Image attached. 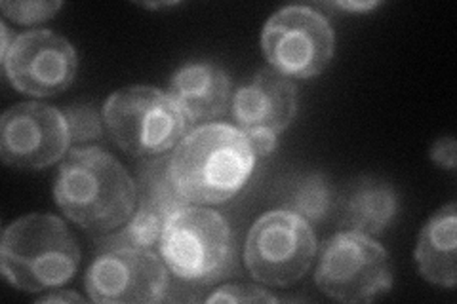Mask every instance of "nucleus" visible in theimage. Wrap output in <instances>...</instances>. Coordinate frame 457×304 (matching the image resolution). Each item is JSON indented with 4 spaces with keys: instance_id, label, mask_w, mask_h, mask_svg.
I'll use <instances>...</instances> for the list:
<instances>
[{
    "instance_id": "f257e3e1",
    "label": "nucleus",
    "mask_w": 457,
    "mask_h": 304,
    "mask_svg": "<svg viewBox=\"0 0 457 304\" xmlns=\"http://www.w3.org/2000/svg\"><path fill=\"white\" fill-rule=\"evenodd\" d=\"M255 152L240 127L204 124L191 129L168 158V173L189 206L231 200L255 168Z\"/></svg>"
},
{
    "instance_id": "f03ea898",
    "label": "nucleus",
    "mask_w": 457,
    "mask_h": 304,
    "mask_svg": "<svg viewBox=\"0 0 457 304\" xmlns=\"http://www.w3.org/2000/svg\"><path fill=\"white\" fill-rule=\"evenodd\" d=\"M55 204L79 226L109 234L132 219L137 188L117 158L99 147H77L57 169Z\"/></svg>"
},
{
    "instance_id": "7ed1b4c3",
    "label": "nucleus",
    "mask_w": 457,
    "mask_h": 304,
    "mask_svg": "<svg viewBox=\"0 0 457 304\" xmlns=\"http://www.w3.org/2000/svg\"><path fill=\"white\" fill-rule=\"evenodd\" d=\"M80 260L77 238L55 215L31 213L4 228L0 270L10 285L27 293L67 283Z\"/></svg>"
},
{
    "instance_id": "20e7f679",
    "label": "nucleus",
    "mask_w": 457,
    "mask_h": 304,
    "mask_svg": "<svg viewBox=\"0 0 457 304\" xmlns=\"http://www.w3.org/2000/svg\"><path fill=\"white\" fill-rule=\"evenodd\" d=\"M161 255L168 270L189 285L218 283L237 270V242L218 211L183 206L170 217L161 236Z\"/></svg>"
},
{
    "instance_id": "39448f33",
    "label": "nucleus",
    "mask_w": 457,
    "mask_h": 304,
    "mask_svg": "<svg viewBox=\"0 0 457 304\" xmlns=\"http://www.w3.org/2000/svg\"><path fill=\"white\" fill-rule=\"evenodd\" d=\"M107 134L132 156H161L185 137L189 120L171 97L151 86L114 92L104 105Z\"/></svg>"
},
{
    "instance_id": "423d86ee",
    "label": "nucleus",
    "mask_w": 457,
    "mask_h": 304,
    "mask_svg": "<svg viewBox=\"0 0 457 304\" xmlns=\"http://www.w3.org/2000/svg\"><path fill=\"white\" fill-rule=\"evenodd\" d=\"M314 282L334 300L374 302L391 292V260L381 243L371 236L343 230L322 245Z\"/></svg>"
},
{
    "instance_id": "0eeeda50",
    "label": "nucleus",
    "mask_w": 457,
    "mask_h": 304,
    "mask_svg": "<svg viewBox=\"0 0 457 304\" xmlns=\"http://www.w3.org/2000/svg\"><path fill=\"white\" fill-rule=\"evenodd\" d=\"M317 255L311 223L290 210H275L250 228L245 260L252 278L270 287L302 280Z\"/></svg>"
},
{
    "instance_id": "6e6552de",
    "label": "nucleus",
    "mask_w": 457,
    "mask_h": 304,
    "mask_svg": "<svg viewBox=\"0 0 457 304\" xmlns=\"http://www.w3.org/2000/svg\"><path fill=\"white\" fill-rule=\"evenodd\" d=\"M262 50L269 67L280 75L312 78L330 65L336 35L320 12L309 6H286L265 23Z\"/></svg>"
},
{
    "instance_id": "1a4fd4ad",
    "label": "nucleus",
    "mask_w": 457,
    "mask_h": 304,
    "mask_svg": "<svg viewBox=\"0 0 457 304\" xmlns=\"http://www.w3.org/2000/svg\"><path fill=\"white\" fill-rule=\"evenodd\" d=\"M86 292L99 304L162 302L170 293L164 260L153 250L105 248L86 272Z\"/></svg>"
},
{
    "instance_id": "9d476101",
    "label": "nucleus",
    "mask_w": 457,
    "mask_h": 304,
    "mask_svg": "<svg viewBox=\"0 0 457 304\" xmlns=\"http://www.w3.org/2000/svg\"><path fill=\"white\" fill-rule=\"evenodd\" d=\"M71 147L67 119L42 103L10 107L0 120V156L18 169H45L60 162Z\"/></svg>"
},
{
    "instance_id": "9b49d317",
    "label": "nucleus",
    "mask_w": 457,
    "mask_h": 304,
    "mask_svg": "<svg viewBox=\"0 0 457 304\" xmlns=\"http://www.w3.org/2000/svg\"><path fill=\"white\" fill-rule=\"evenodd\" d=\"M4 75L21 94L50 97L65 92L77 77V52L71 42L48 29L27 31L3 57Z\"/></svg>"
},
{
    "instance_id": "f8f14e48",
    "label": "nucleus",
    "mask_w": 457,
    "mask_h": 304,
    "mask_svg": "<svg viewBox=\"0 0 457 304\" xmlns=\"http://www.w3.org/2000/svg\"><path fill=\"white\" fill-rule=\"evenodd\" d=\"M231 111L245 134L263 129L280 136L297 114L295 84L275 69H262L250 84L235 92Z\"/></svg>"
},
{
    "instance_id": "ddd939ff",
    "label": "nucleus",
    "mask_w": 457,
    "mask_h": 304,
    "mask_svg": "<svg viewBox=\"0 0 457 304\" xmlns=\"http://www.w3.org/2000/svg\"><path fill=\"white\" fill-rule=\"evenodd\" d=\"M168 95L189 122H210L223 117L231 103V78L218 63L193 62L174 72Z\"/></svg>"
},
{
    "instance_id": "4468645a",
    "label": "nucleus",
    "mask_w": 457,
    "mask_h": 304,
    "mask_svg": "<svg viewBox=\"0 0 457 304\" xmlns=\"http://www.w3.org/2000/svg\"><path fill=\"white\" fill-rule=\"evenodd\" d=\"M455 248L457 208L452 201L438 210L421 230L416 245V263L421 276L435 285L453 289L457 283Z\"/></svg>"
},
{
    "instance_id": "2eb2a0df",
    "label": "nucleus",
    "mask_w": 457,
    "mask_h": 304,
    "mask_svg": "<svg viewBox=\"0 0 457 304\" xmlns=\"http://www.w3.org/2000/svg\"><path fill=\"white\" fill-rule=\"evenodd\" d=\"M398 213V196L395 188L379 179H361L339 201L341 223L368 236L385 233Z\"/></svg>"
},
{
    "instance_id": "dca6fc26",
    "label": "nucleus",
    "mask_w": 457,
    "mask_h": 304,
    "mask_svg": "<svg viewBox=\"0 0 457 304\" xmlns=\"http://www.w3.org/2000/svg\"><path fill=\"white\" fill-rule=\"evenodd\" d=\"M288 198L286 210L303 217L309 223L324 221L336 206L332 185L320 173H311V176L299 179L292 186Z\"/></svg>"
},
{
    "instance_id": "f3484780",
    "label": "nucleus",
    "mask_w": 457,
    "mask_h": 304,
    "mask_svg": "<svg viewBox=\"0 0 457 304\" xmlns=\"http://www.w3.org/2000/svg\"><path fill=\"white\" fill-rule=\"evenodd\" d=\"M71 144L77 147H90L88 143L104 137V112L99 114L94 105H71L65 112Z\"/></svg>"
},
{
    "instance_id": "a211bd4d",
    "label": "nucleus",
    "mask_w": 457,
    "mask_h": 304,
    "mask_svg": "<svg viewBox=\"0 0 457 304\" xmlns=\"http://www.w3.org/2000/svg\"><path fill=\"white\" fill-rule=\"evenodd\" d=\"M62 3H0L4 16L20 25H35L54 18Z\"/></svg>"
},
{
    "instance_id": "6ab92c4d",
    "label": "nucleus",
    "mask_w": 457,
    "mask_h": 304,
    "mask_svg": "<svg viewBox=\"0 0 457 304\" xmlns=\"http://www.w3.org/2000/svg\"><path fill=\"white\" fill-rule=\"evenodd\" d=\"M278 299L270 295L267 289L248 285V283H235L223 285L213 292L206 302H277Z\"/></svg>"
},
{
    "instance_id": "aec40b11",
    "label": "nucleus",
    "mask_w": 457,
    "mask_h": 304,
    "mask_svg": "<svg viewBox=\"0 0 457 304\" xmlns=\"http://www.w3.org/2000/svg\"><path fill=\"white\" fill-rule=\"evenodd\" d=\"M455 139L452 136L446 137H440L431 149V160L440 166V168H446V169H455Z\"/></svg>"
},
{
    "instance_id": "412c9836",
    "label": "nucleus",
    "mask_w": 457,
    "mask_h": 304,
    "mask_svg": "<svg viewBox=\"0 0 457 304\" xmlns=\"http://www.w3.org/2000/svg\"><path fill=\"white\" fill-rule=\"evenodd\" d=\"M252 149L255 152V156H269L270 152H273L277 149V137L275 134L270 132H263V129H257V132H248L246 134Z\"/></svg>"
},
{
    "instance_id": "4be33fe9",
    "label": "nucleus",
    "mask_w": 457,
    "mask_h": 304,
    "mask_svg": "<svg viewBox=\"0 0 457 304\" xmlns=\"http://www.w3.org/2000/svg\"><path fill=\"white\" fill-rule=\"evenodd\" d=\"M334 8H339V10H345V12H368V10H374L376 6H379V3H376V0H362V3H334L332 4Z\"/></svg>"
},
{
    "instance_id": "5701e85b",
    "label": "nucleus",
    "mask_w": 457,
    "mask_h": 304,
    "mask_svg": "<svg viewBox=\"0 0 457 304\" xmlns=\"http://www.w3.org/2000/svg\"><path fill=\"white\" fill-rule=\"evenodd\" d=\"M38 302H84V299L73 292H62V293H52V295L42 297Z\"/></svg>"
},
{
    "instance_id": "b1692460",
    "label": "nucleus",
    "mask_w": 457,
    "mask_h": 304,
    "mask_svg": "<svg viewBox=\"0 0 457 304\" xmlns=\"http://www.w3.org/2000/svg\"><path fill=\"white\" fill-rule=\"evenodd\" d=\"M0 35H3V46H0V57H4L8 53V50L12 48L13 40H16V37H10V29L6 27V23L3 21L0 23Z\"/></svg>"
},
{
    "instance_id": "393cba45",
    "label": "nucleus",
    "mask_w": 457,
    "mask_h": 304,
    "mask_svg": "<svg viewBox=\"0 0 457 304\" xmlns=\"http://www.w3.org/2000/svg\"><path fill=\"white\" fill-rule=\"evenodd\" d=\"M147 8H164V6H171V3H162V4H145Z\"/></svg>"
}]
</instances>
